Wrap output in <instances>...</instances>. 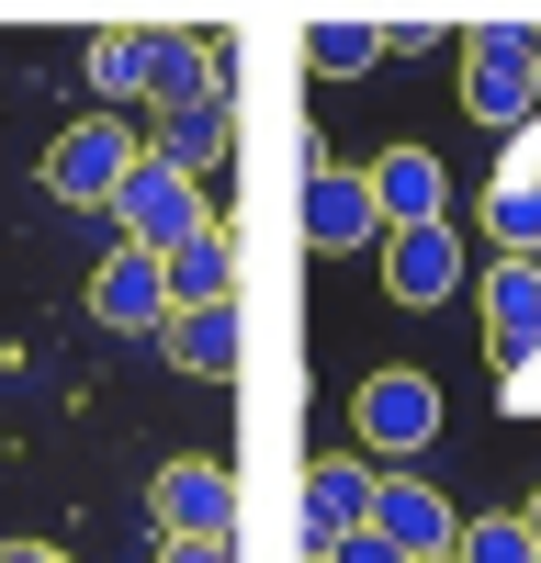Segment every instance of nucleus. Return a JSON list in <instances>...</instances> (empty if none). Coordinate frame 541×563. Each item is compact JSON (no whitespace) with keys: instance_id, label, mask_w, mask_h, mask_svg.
<instances>
[{"instance_id":"obj_1","label":"nucleus","mask_w":541,"mask_h":563,"mask_svg":"<svg viewBox=\"0 0 541 563\" xmlns=\"http://www.w3.org/2000/svg\"><path fill=\"white\" fill-rule=\"evenodd\" d=\"M463 113L496 124V135H519L541 113V23H463Z\"/></svg>"},{"instance_id":"obj_2","label":"nucleus","mask_w":541,"mask_h":563,"mask_svg":"<svg viewBox=\"0 0 541 563\" xmlns=\"http://www.w3.org/2000/svg\"><path fill=\"white\" fill-rule=\"evenodd\" d=\"M350 429H361V451H384V474H406V462L440 440V384L429 372H361Z\"/></svg>"},{"instance_id":"obj_3","label":"nucleus","mask_w":541,"mask_h":563,"mask_svg":"<svg viewBox=\"0 0 541 563\" xmlns=\"http://www.w3.org/2000/svg\"><path fill=\"white\" fill-rule=\"evenodd\" d=\"M113 225H124V249H147V260H169V249H192L203 238V180H180L169 158H135V180L113 192Z\"/></svg>"},{"instance_id":"obj_4","label":"nucleus","mask_w":541,"mask_h":563,"mask_svg":"<svg viewBox=\"0 0 541 563\" xmlns=\"http://www.w3.org/2000/svg\"><path fill=\"white\" fill-rule=\"evenodd\" d=\"M135 158H147V147H135L124 124L90 113V124H68L57 147H45V192H57V203H113L124 180H135Z\"/></svg>"},{"instance_id":"obj_5","label":"nucleus","mask_w":541,"mask_h":563,"mask_svg":"<svg viewBox=\"0 0 541 563\" xmlns=\"http://www.w3.org/2000/svg\"><path fill=\"white\" fill-rule=\"evenodd\" d=\"M147 519H158V541H225V519H238L225 462H158L147 474Z\"/></svg>"},{"instance_id":"obj_6","label":"nucleus","mask_w":541,"mask_h":563,"mask_svg":"<svg viewBox=\"0 0 541 563\" xmlns=\"http://www.w3.org/2000/svg\"><path fill=\"white\" fill-rule=\"evenodd\" d=\"M373 485H384V474H373L361 451H316V462H305V552L373 530Z\"/></svg>"},{"instance_id":"obj_7","label":"nucleus","mask_w":541,"mask_h":563,"mask_svg":"<svg viewBox=\"0 0 541 563\" xmlns=\"http://www.w3.org/2000/svg\"><path fill=\"white\" fill-rule=\"evenodd\" d=\"M305 249H328V260H361V249H384V214H373V180L361 169H316L305 180Z\"/></svg>"},{"instance_id":"obj_8","label":"nucleus","mask_w":541,"mask_h":563,"mask_svg":"<svg viewBox=\"0 0 541 563\" xmlns=\"http://www.w3.org/2000/svg\"><path fill=\"white\" fill-rule=\"evenodd\" d=\"M361 180H373V214H384V238H406V225H451V169H440L429 147H384Z\"/></svg>"},{"instance_id":"obj_9","label":"nucleus","mask_w":541,"mask_h":563,"mask_svg":"<svg viewBox=\"0 0 541 563\" xmlns=\"http://www.w3.org/2000/svg\"><path fill=\"white\" fill-rule=\"evenodd\" d=\"M485 339L508 361V384H530V361H541V260H496L485 271Z\"/></svg>"},{"instance_id":"obj_10","label":"nucleus","mask_w":541,"mask_h":563,"mask_svg":"<svg viewBox=\"0 0 541 563\" xmlns=\"http://www.w3.org/2000/svg\"><path fill=\"white\" fill-rule=\"evenodd\" d=\"M373 530H384L406 563H440L451 541H463L451 496H440V485H418V474H384V485H373Z\"/></svg>"},{"instance_id":"obj_11","label":"nucleus","mask_w":541,"mask_h":563,"mask_svg":"<svg viewBox=\"0 0 541 563\" xmlns=\"http://www.w3.org/2000/svg\"><path fill=\"white\" fill-rule=\"evenodd\" d=\"M90 316H102V327H169V260L113 249L102 271H90Z\"/></svg>"},{"instance_id":"obj_12","label":"nucleus","mask_w":541,"mask_h":563,"mask_svg":"<svg viewBox=\"0 0 541 563\" xmlns=\"http://www.w3.org/2000/svg\"><path fill=\"white\" fill-rule=\"evenodd\" d=\"M451 282H463L451 225H406V238H384V294L395 305H451Z\"/></svg>"},{"instance_id":"obj_13","label":"nucleus","mask_w":541,"mask_h":563,"mask_svg":"<svg viewBox=\"0 0 541 563\" xmlns=\"http://www.w3.org/2000/svg\"><path fill=\"white\" fill-rule=\"evenodd\" d=\"M158 350L192 372V384H238V305H180L158 327Z\"/></svg>"},{"instance_id":"obj_14","label":"nucleus","mask_w":541,"mask_h":563,"mask_svg":"<svg viewBox=\"0 0 541 563\" xmlns=\"http://www.w3.org/2000/svg\"><path fill=\"white\" fill-rule=\"evenodd\" d=\"M180 305H238V238L225 225H203L192 249H169V316Z\"/></svg>"},{"instance_id":"obj_15","label":"nucleus","mask_w":541,"mask_h":563,"mask_svg":"<svg viewBox=\"0 0 541 563\" xmlns=\"http://www.w3.org/2000/svg\"><path fill=\"white\" fill-rule=\"evenodd\" d=\"M485 238H496V260H541V169H530V158L496 169V192H485Z\"/></svg>"},{"instance_id":"obj_16","label":"nucleus","mask_w":541,"mask_h":563,"mask_svg":"<svg viewBox=\"0 0 541 563\" xmlns=\"http://www.w3.org/2000/svg\"><path fill=\"white\" fill-rule=\"evenodd\" d=\"M158 79V23H102L90 34V90L102 102H124V90H147Z\"/></svg>"},{"instance_id":"obj_17","label":"nucleus","mask_w":541,"mask_h":563,"mask_svg":"<svg viewBox=\"0 0 541 563\" xmlns=\"http://www.w3.org/2000/svg\"><path fill=\"white\" fill-rule=\"evenodd\" d=\"M158 113L169 124H192V113H225V90H214V68H203V45H180V34H158Z\"/></svg>"},{"instance_id":"obj_18","label":"nucleus","mask_w":541,"mask_h":563,"mask_svg":"<svg viewBox=\"0 0 541 563\" xmlns=\"http://www.w3.org/2000/svg\"><path fill=\"white\" fill-rule=\"evenodd\" d=\"M305 57L328 68V79H361V68L384 57V23H373V12H316V23H305Z\"/></svg>"},{"instance_id":"obj_19","label":"nucleus","mask_w":541,"mask_h":563,"mask_svg":"<svg viewBox=\"0 0 541 563\" xmlns=\"http://www.w3.org/2000/svg\"><path fill=\"white\" fill-rule=\"evenodd\" d=\"M147 158H169L180 180H203V169L225 158V113H192V124H169V147H147Z\"/></svg>"},{"instance_id":"obj_20","label":"nucleus","mask_w":541,"mask_h":563,"mask_svg":"<svg viewBox=\"0 0 541 563\" xmlns=\"http://www.w3.org/2000/svg\"><path fill=\"white\" fill-rule=\"evenodd\" d=\"M451 552H463V563H541L519 519H463V541H451Z\"/></svg>"},{"instance_id":"obj_21","label":"nucleus","mask_w":541,"mask_h":563,"mask_svg":"<svg viewBox=\"0 0 541 563\" xmlns=\"http://www.w3.org/2000/svg\"><path fill=\"white\" fill-rule=\"evenodd\" d=\"M305 563H406L384 530H350V541H328V552H305Z\"/></svg>"},{"instance_id":"obj_22","label":"nucleus","mask_w":541,"mask_h":563,"mask_svg":"<svg viewBox=\"0 0 541 563\" xmlns=\"http://www.w3.org/2000/svg\"><path fill=\"white\" fill-rule=\"evenodd\" d=\"M440 34H451L440 12H395V23H384V45H440Z\"/></svg>"},{"instance_id":"obj_23","label":"nucleus","mask_w":541,"mask_h":563,"mask_svg":"<svg viewBox=\"0 0 541 563\" xmlns=\"http://www.w3.org/2000/svg\"><path fill=\"white\" fill-rule=\"evenodd\" d=\"M158 563H225V541H158Z\"/></svg>"},{"instance_id":"obj_24","label":"nucleus","mask_w":541,"mask_h":563,"mask_svg":"<svg viewBox=\"0 0 541 563\" xmlns=\"http://www.w3.org/2000/svg\"><path fill=\"white\" fill-rule=\"evenodd\" d=\"M0 563H68V552H45V541H0Z\"/></svg>"},{"instance_id":"obj_25","label":"nucleus","mask_w":541,"mask_h":563,"mask_svg":"<svg viewBox=\"0 0 541 563\" xmlns=\"http://www.w3.org/2000/svg\"><path fill=\"white\" fill-rule=\"evenodd\" d=\"M519 530H530V552H541V496H530V507H519Z\"/></svg>"},{"instance_id":"obj_26","label":"nucleus","mask_w":541,"mask_h":563,"mask_svg":"<svg viewBox=\"0 0 541 563\" xmlns=\"http://www.w3.org/2000/svg\"><path fill=\"white\" fill-rule=\"evenodd\" d=\"M440 563H463V552H440Z\"/></svg>"}]
</instances>
